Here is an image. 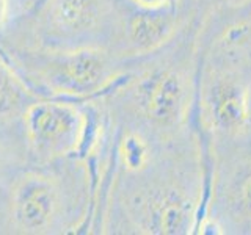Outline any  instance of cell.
I'll use <instances>...</instances> for the list:
<instances>
[{
  "label": "cell",
  "instance_id": "9c48e42d",
  "mask_svg": "<svg viewBox=\"0 0 251 235\" xmlns=\"http://www.w3.org/2000/svg\"><path fill=\"white\" fill-rule=\"evenodd\" d=\"M240 199L243 202V206L251 209V174L245 179V182H243L240 188Z\"/></svg>",
  "mask_w": 251,
  "mask_h": 235
},
{
  "label": "cell",
  "instance_id": "3957f363",
  "mask_svg": "<svg viewBox=\"0 0 251 235\" xmlns=\"http://www.w3.org/2000/svg\"><path fill=\"white\" fill-rule=\"evenodd\" d=\"M58 210V190L50 179L28 176L13 191L11 213L16 224L30 232L46 229Z\"/></svg>",
  "mask_w": 251,
  "mask_h": 235
},
{
  "label": "cell",
  "instance_id": "5b68a950",
  "mask_svg": "<svg viewBox=\"0 0 251 235\" xmlns=\"http://www.w3.org/2000/svg\"><path fill=\"white\" fill-rule=\"evenodd\" d=\"M50 25L61 35H78L98 18L96 0H50L47 11Z\"/></svg>",
  "mask_w": 251,
  "mask_h": 235
},
{
  "label": "cell",
  "instance_id": "277c9868",
  "mask_svg": "<svg viewBox=\"0 0 251 235\" xmlns=\"http://www.w3.org/2000/svg\"><path fill=\"white\" fill-rule=\"evenodd\" d=\"M140 105L149 119L157 124L176 121L182 105V86L171 72H157L141 83Z\"/></svg>",
  "mask_w": 251,
  "mask_h": 235
},
{
  "label": "cell",
  "instance_id": "52a82bcc",
  "mask_svg": "<svg viewBox=\"0 0 251 235\" xmlns=\"http://www.w3.org/2000/svg\"><path fill=\"white\" fill-rule=\"evenodd\" d=\"M27 102V90L13 70L0 61V119L22 112Z\"/></svg>",
  "mask_w": 251,
  "mask_h": 235
},
{
  "label": "cell",
  "instance_id": "7a4b0ae2",
  "mask_svg": "<svg viewBox=\"0 0 251 235\" xmlns=\"http://www.w3.org/2000/svg\"><path fill=\"white\" fill-rule=\"evenodd\" d=\"M107 72L108 66L104 55L90 49L47 57L41 65V75L49 86L69 94H86L99 90Z\"/></svg>",
  "mask_w": 251,
  "mask_h": 235
},
{
  "label": "cell",
  "instance_id": "30bf717a",
  "mask_svg": "<svg viewBox=\"0 0 251 235\" xmlns=\"http://www.w3.org/2000/svg\"><path fill=\"white\" fill-rule=\"evenodd\" d=\"M8 0H0V25L5 22L6 16H8Z\"/></svg>",
  "mask_w": 251,
  "mask_h": 235
},
{
  "label": "cell",
  "instance_id": "8992f818",
  "mask_svg": "<svg viewBox=\"0 0 251 235\" xmlns=\"http://www.w3.org/2000/svg\"><path fill=\"white\" fill-rule=\"evenodd\" d=\"M214 113L223 127H239L247 118V102L242 91L227 83L217 86L214 93Z\"/></svg>",
  "mask_w": 251,
  "mask_h": 235
},
{
  "label": "cell",
  "instance_id": "6da1fadb",
  "mask_svg": "<svg viewBox=\"0 0 251 235\" xmlns=\"http://www.w3.org/2000/svg\"><path fill=\"white\" fill-rule=\"evenodd\" d=\"M27 140L41 155H65L74 151L82 137L83 119L78 110L61 100H41L24 112Z\"/></svg>",
  "mask_w": 251,
  "mask_h": 235
},
{
  "label": "cell",
  "instance_id": "ba28073f",
  "mask_svg": "<svg viewBox=\"0 0 251 235\" xmlns=\"http://www.w3.org/2000/svg\"><path fill=\"white\" fill-rule=\"evenodd\" d=\"M167 30V22L159 19L157 16L141 14L135 16L130 22L132 41L140 47H149L159 43Z\"/></svg>",
  "mask_w": 251,
  "mask_h": 235
}]
</instances>
